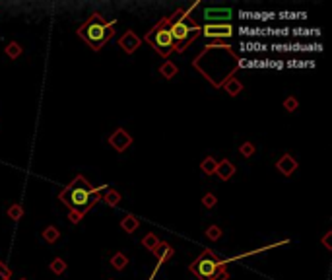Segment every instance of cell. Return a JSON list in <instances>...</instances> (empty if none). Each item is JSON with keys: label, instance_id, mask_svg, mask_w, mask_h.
I'll use <instances>...</instances> for the list:
<instances>
[{"label": "cell", "instance_id": "1", "mask_svg": "<svg viewBox=\"0 0 332 280\" xmlns=\"http://www.w3.org/2000/svg\"><path fill=\"white\" fill-rule=\"evenodd\" d=\"M192 66L214 88H221L241 68V59L231 45L210 43L192 59Z\"/></svg>", "mask_w": 332, "mask_h": 280}, {"label": "cell", "instance_id": "2", "mask_svg": "<svg viewBox=\"0 0 332 280\" xmlns=\"http://www.w3.org/2000/svg\"><path fill=\"white\" fill-rule=\"evenodd\" d=\"M101 189L103 187L90 185L84 175H76L74 181L60 191L58 199L68 208V218L72 224H80L82 218H86V214L99 202Z\"/></svg>", "mask_w": 332, "mask_h": 280}, {"label": "cell", "instance_id": "3", "mask_svg": "<svg viewBox=\"0 0 332 280\" xmlns=\"http://www.w3.org/2000/svg\"><path fill=\"white\" fill-rule=\"evenodd\" d=\"M198 6V2H194L188 10H175V14L171 16V23H169V31L175 43V51L177 53H184L188 49V45L202 35V25H198L192 18L190 12Z\"/></svg>", "mask_w": 332, "mask_h": 280}, {"label": "cell", "instance_id": "4", "mask_svg": "<svg viewBox=\"0 0 332 280\" xmlns=\"http://www.w3.org/2000/svg\"><path fill=\"white\" fill-rule=\"evenodd\" d=\"M115 20L113 21H107L99 12H93L80 27H78V37L88 45L92 47L93 51H101L107 41L115 35Z\"/></svg>", "mask_w": 332, "mask_h": 280}, {"label": "cell", "instance_id": "5", "mask_svg": "<svg viewBox=\"0 0 332 280\" xmlns=\"http://www.w3.org/2000/svg\"><path fill=\"white\" fill-rule=\"evenodd\" d=\"M169 23H171V16L162 18L146 35H144V41L148 45L154 47V51L162 57H169L173 51H175V43H173V37H171V31H169Z\"/></svg>", "mask_w": 332, "mask_h": 280}, {"label": "cell", "instance_id": "6", "mask_svg": "<svg viewBox=\"0 0 332 280\" xmlns=\"http://www.w3.org/2000/svg\"><path fill=\"white\" fill-rule=\"evenodd\" d=\"M225 269V263L212 251V249H204L190 265H188V271L196 277L198 280H214L216 275L220 271Z\"/></svg>", "mask_w": 332, "mask_h": 280}, {"label": "cell", "instance_id": "7", "mask_svg": "<svg viewBox=\"0 0 332 280\" xmlns=\"http://www.w3.org/2000/svg\"><path fill=\"white\" fill-rule=\"evenodd\" d=\"M202 35H206V37H231L233 27L229 23H208L202 27Z\"/></svg>", "mask_w": 332, "mask_h": 280}, {"label": "cell", "instance_id": "8", "mask_svg": "<svg viewBox=\"0 0 332 280\" xmlns=\"http://www.w3.org/2000/svg\"><path fill=\"white\" fill-rule=\"evenodd\" d=\"M140 43H142V39L132 31V29H129V31H125V35L119 39V45L123 47V51L127 53V55H132V53H136L138 51V47H140Z\"/></svg>", "mask_w": 332, "mask_h": 280}, {"label": "cell", "instance_id": "9", "mask_svg": "<svg viewBox=\"0 0 332 280\" xmlns=\"http://www.w3.org/2000/svg\"><path fill=\"white\" fill-rule=\"evenodd\" d=\"M109 144H111L117 152H125V150L132 144V137H130L125 129H117V131L109 137Z\"/></svg>", "mask_w": 332, "mask_h": 280}, {"label": "cell", "instance_id": "10", "mask_svg": "<svg viewBox=\"0 0 332 280\" xmlns=\"http://www.w3.org/2000/svg\"><path fill=\"white\" fill-rule=\"evenodd\" d=\"M276 169H278L282 175L290 177V175L297 169V160H295L294 156H290V154H284V156L276 161Z\"/></svg>", "mask_w": 332, "mask_h": 280}, {"label": "cell", "instance_id": "11", "mask_svg": "<svg viewBox=\"0 0 332 280\" xmlns=\"http://www.w3.org/2000/svg\"><path fill=\"white\" fill-rule=\"evenodd\" d=\"M152 253L156 255L158 263H167V261H171V259H173L175 249H173L169 243H166V241H160V243H158V247H156Z\"/></svg>", "mask_w": 332, "mask_h": 280}, {"label": "cell", "instance_id": "12", "mask_svg": "<svg viewBox=\"0 0 332 280\" xmlns=\"http://www.w3.org/2000/svg\"><path fill=\"white\" fill-rule=\"evenodd\" d=\"M216 175H218L221 181H229V179L235 175V165H233L229 160H221V161H218Z\"/></svg>", "mask_w": 332, "mask_h": 280}, {"label": "cell", "instance_id": "13", "mask_svg": "<svg viewBox=\"0 0 332 280\" xmlns=\"http://www.w3.org/2000/svg\"><path fill=\"white\" fill-rule=\"evenodd\" d=\"M204 18L208 21L220 20V23H225V20H231V10H225V8H210V10L204 12Z\"/></svg>", "mask_w": 332, "mask_h": 280}, {"label": "cell", "instance_id": "14", "mask_svg": "<svg viewBox=\"0 0 332 280\" xmlns=\"http://www.w3.org/2000/svg\"><path fill=\"white\" fill-rule=\"evenodd\" d=\"M223 90H225V94H229L231 98H235V96H239L241 92H243V84H241V80H237L235 76H231L223 86H221Z\"/></svg>", "mask_w": 332, "mask_h": 280}, {"label": "cell", "instance_id": "15", "mask_svg": "<svg viewBox=\"0 0 332 280\" xmlns=\"http://www.w3.org/2000/svg\"><path fill=\"white\" fill-rule=\"evenodd\" d=\"M138 226H140V220H138L136 216H132V214H129V216H125V218L121 220V228H123L127 234L136 232V230H138Z\"/></svg>", "mask_w": 332, "mask_h": 280}, {"label": "cell", "instance_id": "16", "mask_svg": "<svg viewBox=\"0 0 332 280\" xmlns=\"http://www.w3.org/2000/svg\"><path fill=\"white\" fill-rule=\"evenodd\" d=\"M177 72H179V66H177L175 62H171V60H166V62L160 66V74H162L166 80L175 78V76H177Z\"/></svg>", "mask_w": 332, "mask_h": 280}, {"label": "cell", "instance_id": "17", "mask_svg": "<svg viewBox=\"0 0 332 280\" xmlns=\"http://www.w3.org/2000/svg\"><path fill=\"white\" fill-rule=\"evenodd\" d=\"M103 202H107L111 208H117V206H119V202H121V193H119V191H115V189L105 191V195H103Z\"/></svg>", "mask_w": 332, "mask_h": 280}, {"label": "cell", "instance_id": "18", "mask_svg": "<svg viewBox=\"0 0 332 280\" xmlns=\"http://www.w3.org/2000/svg\"><path fill=\"white\" fill-rule=\"evenodd\" d=\"M216 167H218V161H216L212 156H208V158H204V160L200 161V169H202L206 175L216 173Z\"/></svg>", "mask_w": 332, "mask_h": 280}, {"label": "cell", "instance_id": "19", "mask_svg": "<svg viewBox=\"0 0 332 280\" xmlns=\"http://www.w3.org/2000/svg\"><path fill=\"white\" fill-rule=\"evenodd\" d=\"M21 51H23V49H21V45H19L18 41H10V43L4 47V53H6L10 59H18V57L21 55Z\"/></svg>", "mask_w": 332, "mask_h": 280}, {"label": "cell", "instance_id": "20", "mask_svg": "<svg viewBox=\"0 0 332 280\" xmlns=\"http://www.w3.org/2000/svg\"><path fill=\"white\" fill-rule=\"evenodd\" d=\"M111 265H113V269L123 271V269L129 265V257H127L125 253H115V255L111 257Z\"/></svg>", "mask_w": 332, "mask_h": 280}, {"label": "cell", "instance_id": "21", "mask_svg": "<svg viewBox=\"0 0 332 280\" xmlns=\"http://www.w3.org/2000/svg\"><path fill=\"white\" fill-rule=\"evenodd\" d=\"M58 238H60V232H58L55 226H47V228L43 230V240H45L47 243H55Z\"/></svg>", "mask_w": 332, "mask_h": 280}, {"label": "cell", "instance_id": "22", "mask_svg": "<svg viewBox=\"0 0 332 280\" xmlns=\"http://www.w3.org/2000/svg\"><path fill=\"white\" fill-rule=\"evenodd\" d=\"M6 214H8V218H12L14 222H18V220L23 218V206H21V204H12V206H8Z\"/></svg>", "mask_w": 332, "mask_h": 280}, {"label": "cell", "instance_id": "23", "mask_svg": "<svg viewBox=\"0 0 332 280\" xmlns=\"http://www.w3.org/2000/svg\"><path fill=\"white\" fill-rule=\"evenodd\" d=\"M158 243H160V240H158L156 234H146V236L142 238V245H144L146 249H150V251H154V249L158 247Z\"/></svg>", "mask_w": 332, "mask_h": 280}, {"label": "cell", "instance_id": "24", "mask_svg": "<svg viewBox=\"0 0 332 280\" xmlns=\"http://www.w3.org/2000/svg\"><path fill=\"white\" fill-rule=\"evenodd\" d=\"M49 269H51V273H55V275H62V273L66 271V263H64L62 259H53L51 265H49Z\"/></svg>", "mask_w": 332, "mask_h": 280}, {"label": "cell", "instance_id": "25", "mask_svg": "<svg viewBox=\"0 0 332 280\" xmlns=\"http://www.w3.org/2000/svg\"><path fill=\"white\" fill-rule=\"evenodd\" d=\"M255 150H257V148H255L253 142H243V144L239 146V154H241L243 158H251V156L255 154Z\"/></svg>", "mask_w": 332, "mask_h": 280}, {"label": "cell", "instance_id": "26", "mask_svg": "<svg viewBox=\"0 0 332 280\" xmlns=\"http://www.w3.org/2000/svg\"><path fill=\"white\" fill-rule=\"evenodd\" d=\"M206 238H208L210 241H218V240L221 238V230H220V226H210V228L206 230Z\"/></svg>", "mask_w": 332, "mask_h": 280}, {"label": "cell", "instance_id": "27", "mask_svg": "<svg viewBox=\"0 0 332 280\" xmlns=\"http://www.w3.org/2000/svg\"><path fill=\"white\" fill-rule=\"evenodd\" d=\"M202 204H204V208H214V206L218 204L216 195H214V193H206V195L202 197Z\"/></svg>", "mask_w": 332, "mask_h": 280}, {"label": "cell", "instance_id": "28", "mask_svg": "<svg viewBox=\"0 0 332 280\" xmlns=\"http://www.w3.org/2000/svg\"><path fill=\"white\" fill-rule=\"evenodd\" d=\"M297 105H299V101H297L295 98H286V100H284V109L290 111V113H294V111L297 109Z\"/></svg>", "mask_w": 332, "mask_h": 280}, {"label": "cell", "instance_id": "29", "mask_svg": "<svg viewBox=\"0 0 332 280\" xmlns=\"http://www.w3.org/2000/svg\"><path fill=\"white\" fill-rule=\"evenodd\" d=\"M12 279V271L0 261V280H10Z\"/></svg>", "mask_w": 332, "mask_h": 280}, {"label": "cell", "instance_id": "30", "mask_svg": "<svg viewBox=\"0 0 332 280\" xmlns=\"http://www.w3.org/2000/svg\"><path fill=\"white\" fill-rule=\"evenodd\" d=\"M331 238H332V232H327V234H325V238H323V245H325V247L329 249V251H331V249H332Z\"/></svg>", "mask_w": 332, "mask_h": 280}, {"label": "cell", "instance_id": "31", "mask_svg": "<svg viewBox=\"0 0 332 280\" xmlns=\"http://www.w3.org/2000/svg\"><path fill=\"white\" fill-rule=\"evenodd\" d=\"M214 280H229V273L223 269V271H220V273L216 275V279H214Z\"/></svg>", "mask_w": 332, "mask_h": 280}, {"label": "cell", "instance_id": "32", "mask_svg": "<svg viewBox=\"0 0 332 280\" xmlns=\"http://www.w3.org/2000/svg\"><path fill=\"white\" fill-rule=\"evenodd\" d=\"M21 280H25V279H21Z\"/></svg>", "mask_w": 332, "mask_h": 280}]
</instances>
